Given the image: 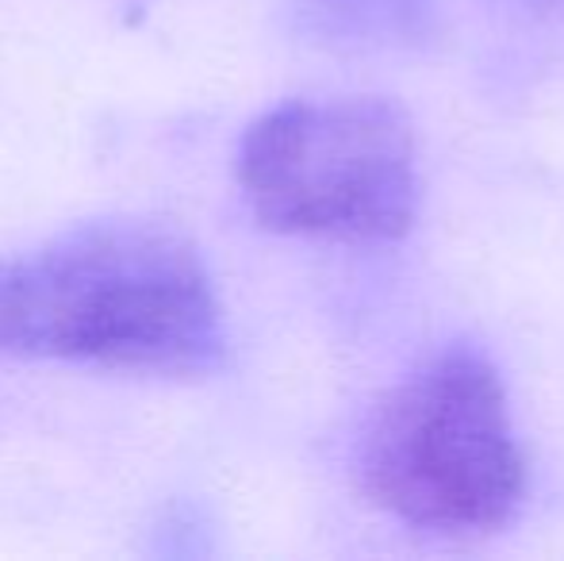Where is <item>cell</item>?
Here are the masks:
<instances>
[{
	"mask_svg": "<svg viewBox=\"0 0 564 561\" xmlns=\"http://www.w3.org/2000/svg\"><path fill=\"white\" fill-rule=\"evenodd\" d=\"M224 354L216 281L162 224L74 227L0 262V358L200 377Z\"/></svg>",
	"mask_w": 564,
	"mask_h": 561,
	"instance_id": "obj_1",
	"label": "cell"
},
{
	"mask_svg": "<svg viewBox=\"0 0 564 561\" xmlns=\"http://www.w3.org/2000/svg\"><path fill=\"white\" fill-rule=\"evenodd\" d=\"M377 508L423 531H488L522 500L507 389L476 346L426 358L377 404L357 446Z\"/></svg>",
	"mask_w": 564,
	"mask_h": 561,
	"instance_id": "obj_2",
	"label": "cell"
},
{
	"mask_svg": "<svg viewBox=\"0 0 564 561\" xmlns=\"http://www.w3.org/2000/svg\"><path fill=\"white\" fill-rule=\"evenodd\" d=\"M238 185L281 235L392 242L411 231L423 196L415 128L380 97L289 100L246 128Z\"/></svg>",
	"mask_w": 564,
	"mask_h": 561,
	"instance_id": "obj_3",
	"label": "cell"
},
{
	"mask_svg": "<svg viewBox=\"0 0 564 561\" xmlns=\"http://www.w3.org/2000/svg\"><path fill=\"white\" fill-rule=\"evenodd\" d=\"M315 28L330 39L380 43V39L415 35L423 28L426 0H307Z\"/></svg>",
	"mask_w": 564,
	"mask_h": 561,
	"instance_id": "obj_4",
	"label": "cell"
},
{
	"mask_svg": "<svg viewBox=\"0 0 564 561\" xmlns=\"http://www.w3.org/2000/svg\"><path fill=\"white\" fill-rule=\"evenodd\" d=\"M527 4H542V8H564V0H527Z\"/></svg>",
	"mask_w": 564,
	"mask_h": 561,
	"instance_id": "obj_5",
	"label": "cell"
}]
</instances>
